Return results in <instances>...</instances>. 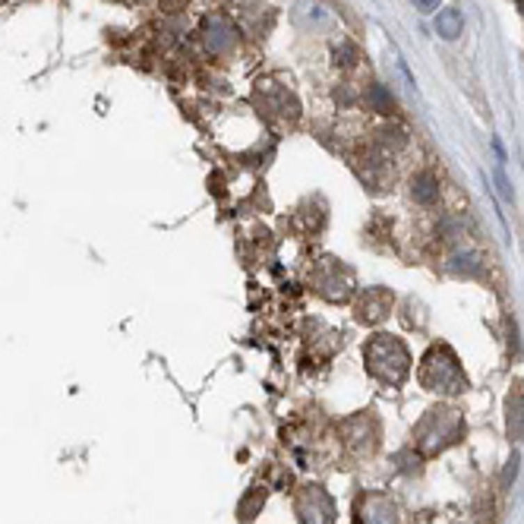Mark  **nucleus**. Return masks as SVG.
Wrapping results in <instances>:
<instances>
[{"instance_id": "f257e3e1", "label": "nucleus", "mask_w": 524, "mask_h": 524, "mask_svg": "<svg viewBox=\"0 0 524 524\" xmlns=\"http://www.w3.org/2000/svg\"><path fill=\"white\" fill-rule=\"evenodd\" d=\"M367 363H370V373L379 376L382 382L388 386H402L408 379V370H411V360H408V351L398 338L392 335H376L373 341L367 344Z\"/></svg>"}, {"instance_id": "f03ea898", "label": "nucleus", "mask_w": 524, "mask_h": 524, "mask_svg": "<svg viewBox=\"0 0 524 524\" xmlns=\"http://www.w3.org/2000/svg\"><path fill=\"white\" fill-rule=\"evenodd\" d=\"M420 382L429 392H445V395H458L468 388V376L461 373L455 354L449 347H433L427 357H423L420 367Z\"/></svg>"}, {"instance_id": "7ed1b4c3", "label": "nucleus", "mask_w": 524, "mask_h": 524, "mask_svg": "<svg viewBox=\"0 0 524 524\" xmlns=\"http://www.w3.org/2000/svg\"><path fill=\"white\" fill-rule=\"evenodd\" d=\"M423 427H433V433H429V429H417L423 452H439L443 445L455 443L458 436H461L464 423H461V417H458V411L436 408V411H429V414H427Z\"/></svg>"}, {"instance_id": "20e7f679", "label": "nucleus", "mask_w": 524, "mask_h": 524, "mask_svg": "<svg viewBox=\"0 0 524 524\" xmlns=\"http://www.w3.org/2000/svg\"><path fill=\"white\" fill-rule=\"evenodd\" d=\"M392 307V294L388 291H367L357 303V319L360 322H379Z\"/></svg>"}, {"instance_id": "39448f33", "label": "nucleus", "mask_w": 524, "mask_h": 524, "mask_svg": "<svg viewBox=\"0 0 524 524\" xmlns=\"http://www.w3.org/2000/svg\"><path fill=\"white\" fill-rule=\"evenodd\" d=\"M411 193H414L417 203L429 205V203H436V199H439V180H436L429 170H423V174H417V177L411 180Z\"/></svg>"}, {"instance_id": "423d86ee", "label": "nucleus", "mask_w": 524, "mask_h": 524, "mask_svg": "<svg viewBox=\"0 0 524 524\" xmlns=\"http://www.w3.org/2000/svg\"><path fill=\"white\" fill-rule=\"evenodd\" d=\"M524 436V395L521 392H511L509 395V439L518 443Z\"/></svg>"}, {"instance_id": "0eeeda50", "label": "nucleus", "mask_w": 524, "mask_h": 524, "mask_svg": "<svg viewBox=\"0 0 524 524\" xmlns=\"http://www.w3.org/2000/svg\"><path fill=\"white\" fill-rule=\"evenodd\" d=\"M464 29V16L458 13V10H439V16H436V32L443 35L445 41H455L458 35H461Z\"/></svg>"}, {"instance_id": "6e6552de", "label": "nucleus", "mask_w": 524, "mask_h": 524, "mask_svg": "<svg viewBox=\"0 0 524 524\" xmlns=\"http://www.w3.org/2000/svg\"><path fill=\"white\" fill-rule=\"evenodd\" d=\"M370 104H373V111H379V114H392V111H395V98H392V92H388L386 86H370Z\"/></svg>"}, {"instance_id": "1a4fd4ad", "label": "nucleus", "mask_w": 524, "mask_h": 524, "mask_svg": "<svg viewBox=\"0 0 524 524\" xmlns=\"http://www.w3.org/2000/svg\"><path fill=\"white\" fill-rule=\"evenodd\" d=\"M354 61H357V48L351 45V41H341L338 48H335V63H341V67H351Z\"/></svg>"}, {"instance_id": "9d476101", "label": "nucleus", "mask_w": 524, "mask_h": 524, "mask_svg": "<svg viewBox=\"0 0 524 524\" xmlns=\"http://www.w3.org/2000/svg\"><path fill=\"white\" fill-rule=\"evenodd\" d=\"M262 502H266V493H253L250 499H244V505H240V515H244L246 521H250V518H253V511H256Z\"/></svg>"}, {"instance_id": "9b49d317", "label": "nucleus", "mask_w": 524, "mask_h": 524, "mask_svg": "<svg viewBox=\"0 0 524 524\" xmlns=\"http://www.w3.org/2000/svg\"><path fill=\"white\" fill-rule=\"evenodd\" d=\"M518 464H521V458L511 455V458H509V464H505V474H502V490H509L511 480L518 477Z\"/></svg>"}, {"instance_id": "f8f14e48", "label": "nucleus", "mask_w": 524, "mask_h": 524, "mask_svg": "<svg viewBox=\"0 0 524 524\" xmlns=\"http://www.w3.org/2000/svg\"><path fill=\"white\" fill-rule=\"evenodd\" d=\"M496 186H499V193H502V199H509V203H515V193H511V186H509V177L502 174V164L496 168Z\"/></svg>"}, {"instance_id": "ddd939ff", "label": "nucleus", "mask_w": 524, "mask_h": 524, "mask_svg": "<svg viewBox=\"0 0 524 524\" xmlns=\"http://www.w3.org/2000/svg\"><path fill=\"white\" fill-rule=\"evenodd\" d=\"M414 7L420 10V13H436V10H439V0H414Z\"/></svg>"}, {"instance_id": "4468645a", "label": "nucleus", "mask_w": 524, "mask_h": 524, "mask_svg": "<svg viewBox=\"0 0 524 524\" xmlns=\"http://www.w3.org/2000/svg\"><path fill=\"white\" fill-rule=\"evenodd\" d=\"M161 7L168 10V13H180V10L186 7V0H161Z\"/></svg>"}, {"instance_id": "2eb2a0df", "label": "nucleus", "mask_w": 524, "mask_h": 524, "mask_svg": "<svg viewBox=\"0 0 524 524\" xmlns=\"http://www.w3.org/2000/svg\"><path fill=\"white\" fill-rule=\"evenodd\" d=\"M493 149H496V158H499V164H505V149H502V143H499V139H493Z\"/></svg>"}, {"instance_id": "dca6fc26", "label": "nucleus", "mask_w": 524, "mask_h": 524, "mask_svg": "<svg viewBox=\"0 0 524 524\" xmlns=\"http://www.w3.org/2000/svg\"><path fill=\"white\" fill-rule=\"evenodd\" d=\"M515 3H518V10H521V16H524V0H515Z\"/></svg>"}]
</instances>
